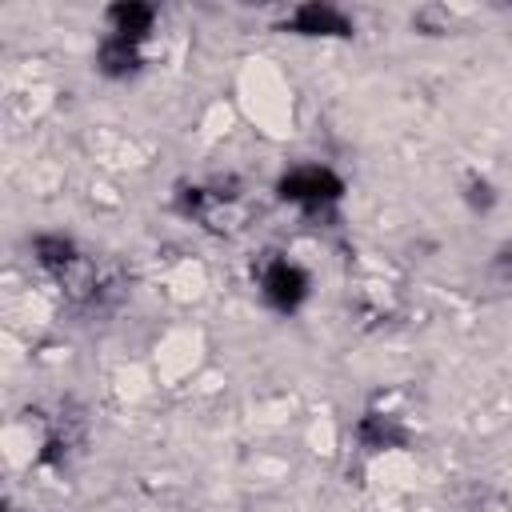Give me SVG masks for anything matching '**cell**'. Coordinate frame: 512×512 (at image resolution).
<instances>
[{
  "label": "cell",
  "mask_w": 512,
  "mask_h": 512,
  "mask_svg": "<svg viewBox=\"0 0 512 512\" xmlns=\"http://www.w3.org/2000/svg\"><path fill=\"white\" fill-rule=\"evenodd\" d=\"M176 208L212 236H236L248 224V200L232 184H188L176 192Z\"/></svg>",
  "instance_id": "cell-1"
},
{
  "label": "cell",
  "mask_w": 512,
  "mask_h": 512,
  "mask_svg": "<svg viewBox=\"0 0 512 512\" xmlns=\"http://www.w3.org/2000/svg\"><path fill=\"white\" fill-rule=\"evenodd\" d=\"M276 192H280V200H288L304 212H324V208L340 204L344 180L328 164H296L276 180Z\"/></svg>",
  "instance_id": "cell-2"
},
{
  "label": "cell",
  "mask_w": 512,
  "mask_h": 512,
  "mask_svg": "<svg viewBox=\"0 0 512 512\" xmlns=\"http://www.w3.org/2000/svg\"><path fill=\"white\" fill-rule=\"evenodd\" d=\"M256 284H260V296L268 308L276 312H296L304 300H308V272L284 256H264L260 260V272H256Z\"/></svg>",
  "instance_id": "cell-3"
},
{
  "label": "cell",
  "mask_w": 512,
  "mask_h": 512,
  "mask_svg": "<svg viewBox=\"0 0 512 512\" xmlns=\"http://www.w3.org/2000/svg\"><path fill=\"white\" fill-rule=\"evenodd\" d=\"M284 28L300 36H352V20L332 4H300L288 12Z\"/></svg>",
  "instance_id": "cell-4"
},
{
  "label": "cell",
  "mask_w": 512,
  "mask_h": 512,
  "mask_svg": "<svg viewBox=\"0 0 512 512\" xmlns=\"http://www.w3.org/2000/svg\"><path fill=\"white\" fill-rule=\"evenodd\" d=\"M80 248H76V240H68V236H60V232H40L36 240H32V260L52 276V280H64L76 264H80Z\"/></svg>",
  "instance_id": "cell-5"
},
{
  "label": "cell",
  "mask_w": 512,
  "mask_h": 512,
  "mask_svg": "<svg viewBox=\"0 0 512 512\" xmlns=\"http://www.w3.org/2000/svg\"><path fill=\"white\" fill-rule=\"evenodd\" d=\"M156 28V8L152 4H112L108 8V36H120V40H132V44H144Z\"/></svg>",
  "instance_id": "cell-6"
},
{
  "label": "cell",
  "mask_w": 512,
  "mask_h": 512,
  "mask_svg": "<svg viewBox=\"0 0 512 512\" xmlns=\"http://www.w3.org/2000/svg\"><path fill=\"white\" fill-rule=\"evenodd\" d=\"M144 44H132V40H120V36H104L100 48H96V68L108 76V80H128L140 72L144 64Z\"/></svg>",
  "instance_id": "cell-7"
},
{
  "label": "cell",
  "mask_w": 512,
  "mask_h": 512,
  "mask_svg": "<svg viewBox=\"0 0 512 512\" xmlns=\"http://www.w3.org/2000/svg\"><path fill=\"white\" fill-rule=\"evenodd\" d=\"M356 440H360L368 452H384V448H400L408 436H404V428L396 424V416L368 412V416H360V424H356Z\"/></svg>",
  "instance_id": "cell-8"
},
{
  "label": "cell",
  "mask_w": 512,
  "mask_h": 512,
  "mask_svg": "<svg viewBox=\"0 0 512 512\" xmlns=\"http://www.w3.org/2000/svg\"><path fill=\"white\" fill-rule=\"evenodd\" d=\"M464 196H468V204H472V208H480V212H484V208H492V200H496L492 184H488V180H480V176H472V180H468V192H464Z\"/></svg>",
  "instance_id": "cell-9"
}]
</instances>
